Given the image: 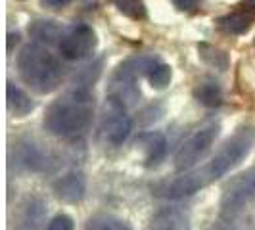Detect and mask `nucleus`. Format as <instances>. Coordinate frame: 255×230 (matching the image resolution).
<instances>
[{"mask_svg": "<svg viewBox=\"0 0 255 230\" xmlns=\"http://www.w3.org/2000/svg\"><path fill=\"white\" fill-rule=\"evenodd\" d=\"M252 146H254V132L242 128L240 132H236L232 138H229L221 146V150L215 153V157L209 163L202 165L200 169L182 171L179 177L155 184L153 190L159 198H167V200L190 198L196 192L204 190L205 186L223 179L234 167L240 165L248 157Z\"/></svg>", "mask_w": 255, "mask_h": 230, "instance_id": "f257e3e1", "label": "nucleus"}, {"mask_svg": "<svg viewBox=\"0 0 255 230\" xmlns=\"http://www.w3.org/2000/svg\"><path fill=\"white\" fill-rule=\"evenodd\" d=\"M94 115V96L87 85L65 90L46 110L42 125L58 138H75L89 130Z\"/></svg>", "mask_w": 255, "mask_h": 230, "instance_id": "f03ea898", "label": "nucleus"}, {"mask_svg": "<svg viewBox=\"0 0 255 230\" xmlns=\"http://www.w3.org/2000/svg\"><path fill=\"white\" fill-rule=\"evenodd\" d=\"M17 73L31 90L50 94L62 85L64 67L58 58L42 44H25L17 54Z\"/></svg>", "mask_w": 255, "mask_h": 230, "instance_id": "7ed1b4c3", "label": "nucleus"}, {"mask_svg": "<svg viewBox=\"0 0 255 230\" xmlns=\"http://www.w3.org/2000/svg\"><path fill=\"white\" fill-rule=\"evenodd\" d=\"M219 134H221V123L219 121H207L194 134H190L177 150V155H175L177 171L182 173V171L194 169L196 163L211 150V146L219 138Z\"/></svg>", "mask_w": 255, "mask_h": 230, "instance_id": "20e7f679", "label": "nucleus"}, {"mask_svg": "<svg viewBox=\"0 0 255 230\" xmlns=\"http://www.w3.org/2000/svg\"><path fill=\"white\" fill-rule=\"evenodd\" d=\"M132 130V121L127 115V108L114 98H108L102 108L98 125V136L106 146H121Z\"/></svg>", "mask_w": 255, "mask_h": 230, "instance_id": "39448f33", "label": "nucleus"}, {"mask_svg": "<svg viewBox=\"0 0 255 230\" xmlns=\"http://www.w3.org/2000/svg\"><path fill=\"white\" fill-rule=\"evenodd\" d=\"M98 46L96 31L87 23H73L64 31L58 42V50L64 60L69 62H83L90 58Z\"/></svg>", "mask_w": 255, "mask_h": 230, "instance_id": "423d86ee", "label": "nucleus"}, {"mask_svg": "<svg viewBox=\"0 0 255 230\" xmlns=\"http://www.w3.org/2000/svg\"><path fill=\"white\" fill-rule=\"evenodd\" d=\"M252 202H255V167L229 182L221 198V213L230 221Z\"/></svg>", "mask_w": 255, "mask_h": 230, "instance_id": "0eeeda50", "label": "nucleus"}, {"mask_svg": "<svg viewBox=\"0 0 255 230\" xmlns=\"http://www.w3.org/2000/svg\"><path fill=\"white\" fill-rule=\"evenodd\" d=\"M10 161L15 163L17 169L33 171V173H44L54 167V155L42 150L37 142L21 138L10 148Z\"/></svg>", "mask_w": 255, "mask_h": 230, "instance_id": "6e6552de", "label": "nucleus"}, {"mask_svg": "<svg viewBox=\"0 0 255 230\" xmlns=\"http://www.w3.org/2000/svg\"><path fill=\"white\" fill-rule=\"evenodd\" d=\"M138 73L128 65V62H123L110 77L108 92L110 98L121 102L125 108H132L140 100V87H138Z\"/></svg>", "mask_w": 255, "mask_h": 230, "instance_id": "1a4fd4ad", "label": "nucleus"}, {"mask_svg": "<svg viewBox=\"0 0 255 230\" xmlns=\"http://www.w3.org/2000/svg\"><path fill=\"white\" fill-rule=\"evenodd\" d=\"M54 192L62 202L77 204L87 194V177L81 171H71L54 182Z\"/></svg>", "mask_w": 255, "mask_h": 230, "instance_id": "9d476101", "label": "nucleus"}, {"mask_svg": "<svg viewBox=\"0 0 255 230\" xmlns=\"http://www.w3.org/2000/svg\"><path fill=\"white\" fill-rule=\"evenodd\" d=\"M148 230H192V225L184 211L177 207H163L150 217Z\"/></svg>", "mask_w": 255, "mask_h": 230, "instance_id": "9b49d317", "label": "nucleus"}, {"mask_svg": "<svg viewBox=\"0 0 255 230\" xmlns=\"http://www.w3.org/2000/svg\"><path fill=\"white\" fill-rule=\"evenodd\" d=\"M136 144L140 146V150L144 152V163L148 167L157 165L165 157L167 140L161 132H155V130L153 132H144Z\"/></svg>", "mask_w": 255, "mask_h": 230, "instance_id": "f8f14e48", "label": "nucleus"}, {"mask_svg": "<svg viewBox=\"0 0 255 230\" xmlns=\"http://www.w3.org/2000/svg\"><path fill=\"white\" fill-rule=\"evenodd\" d=\"M44 215H46V205L40 198L27 200L21 213H19L15 230H40Z\"/></svg>", "mask_w": 255, "mask_h": 230, "instance_id": "ddd939ff", "label": "nucleus"}, {"mask_svg": "<svg viewBox=\"0 0 255 230\" xmlns=\"http://www.w3.org/2000/svg\"><path fill=\"white\" fill-rule=\"evenodd\" d=\"M6 100H8V110L15 117H25L35 110V102L29 98L25 90L15 87L12 81H8L6 85Z\"/></svg>", "mask_w": 255, "mask_h": 230, "instance_id": "4468645a", "label": "nucleus"}, {"mask_svg": "<svg viewBox=\"0 0 255 230\" xmlns=\"http://www.w3.org/2000/svg\"><path fill=\"white\" fill-rule=\"evenodd\" d=\"M29 35L35 38L38 44H54V42H60L64 29L52 19H35L29 25Z\"/></svg>", "mask_w": 255, "mask_h": 230, "instance_id": "2eb2a0df", "label": "nucleus"}, {"mask_svg": "<svg viewBox=\"0 0 255 230\" xmlns=\"http://www.w3.org/2000/svg\"><path fill=\"white\" fill-rule=\"evenodd\" d=\"M194 98L205 108H219L223 104V89L217 81L205 79L196 85L194 89Z\"/></svg>", "mask_w": 255, "mask_h": 230, "instance_id": "dca6fc26", "label": "nucleus"}, {"mask_svg": "<svg viewBox=\"0 0 255 230\" xmlns=\"http://www.w3.org/2000/svg\"><path fill=\"white\" fill-rule=\"evenodd\" d=\"M217 25L229 33V35H246L252 25H254V17L246 12H234V13H227V15H221L217 19Z\"/></svg>", "mask_w": 255, "mask_h": 230, "instance_id": "f3484780", "label": "nucleus"}, {"mask_svg": "<svg viewBox=\"0 0 255 230\" xmlns=\"http://www.w3.org/2000/svg\"><path fill=\"white\" fill-rule=\"evenodd\" d=\"M117 12L127 15L128 19L134 21H144L148 17V8L144 4V0H112Z\"/></svg>", "mask_w": 255, "mask_h": 230, "instance_id": "a211bd4d", "label": "nucleus"}, {"mask_svg": "<svg viewBox=\"0 0 255 230\" xmlns=\"http://www.w3.org/2000/svg\"><path fill=\"white\" fill-rule=\"evenodd\" d=\"M198 52H200V58L204 60L205 64L215 67L219 71H225L229 67V56L223 50L215 48V46L202 42V44H198Z\"/></svg>", "mask_w": 255, "mask_h": 230, "instance_id": "6ab92c4d", "label": "nucleus"}, {"mask_svg": "<svg viewBox=\"0 0 255 230\" xmlns=\"http://www.w3.org/2000/svg\"><path fill=\"white\" fill-rule=\"evenodd\" d=\"M148 83H150V87L155 90H163L167 89L169 85H171V79H173V69H171V65H167L165 62H157V64L153 65L152 69L148 71Z\"/></svg>", "mask_w": 255, "mask_h": 230, "instance_id": "aec40b11", "label": "nucleus"}, {"mask_svg": "<svg viewBox=\"0 0 255 230\" xmlns=\"http://www.w3.org/2000/svg\"><path fill=\"white\" fill-rule=\"evenodd\" d=\"M85 230H132L125 221L112 215H96L90 217Z\"/></svg>", "mask_w": 255, "mask_h": 230, "instance_id": "412c9836", "label": "nucleus"}, {"mask_svg": "<svg viewBox=\"0 0 255 230\" xmlns=\"http://www.w3.org/2000/svg\"><path fill=\"white\" fill-rule=\"evenodd\" d=\"M46 230H75V223H73V219L69 217V215H56V217L52 219L50 223H48V227Z\"/></svg>", "mask_w": 255, "mask_h": 230, "instance_id": "4be33fe9", "label": "nucleus"}, {"mask_svg": "<svg viewBox=\"0 0 255 230\" xmlns=\"http://www.w3.org/2000/svg\"><path fill=\"white\" fill-rule=\"evenodd\" d=\"M173 6L180 12H194L200 6V0H173Z\"/></svg>", "mask_w": 255, "mask_h": 230, "instance_id": "5701e85b", "label": "nucleus"}, {"mask_svg": "<svg viewBox=\"0 0 255 230\" xmlns=\"http://www.w3.org/2000/svg\"><path fill=\"white\" fill-rule=\"evenodd\" d=\"M69 4H71V0H40V6L46 10H62Z\"/></svg>", "mask_w": 255, "mask_h": 230, "instance_id": "b1692460", "label": "nucleus"}, {"mask_svg": "<svg viewBox=\"0 0 255 230\" xmlns=\"http://www.w3.org/2000/svg\"><path fill=\"white\" fill-rule=\"evenodd\" d=\"M19 42V33H8V52L13 50V44Z\"/></svg>", "mask_w": 255, "mask_h": 230, "instance_id": "393cba45", "label": "nucleus"}, {"mask_svg": "<svg viewBox=\"0 0 255 230\" xmlns=\"http://www.w3.org/2000/svg\"><path fill=\"white\" fill-rule=\"evenodd\" d=\"M244 6H248V8H254V10H255V0H244Z\"/></svg>", "mask_w": 255, "mask_h": 230, "instance_id": "a878e982", "label": "nucleus"}]
</instances>
